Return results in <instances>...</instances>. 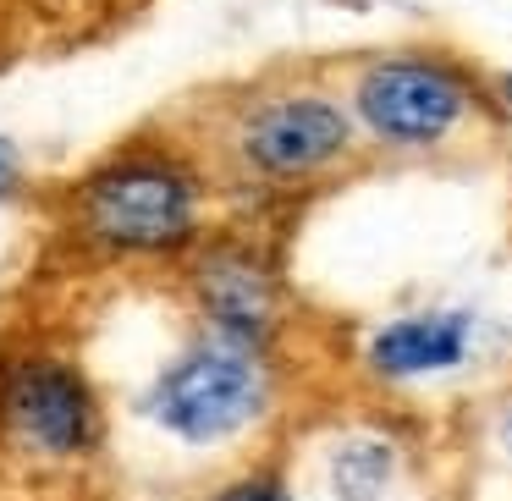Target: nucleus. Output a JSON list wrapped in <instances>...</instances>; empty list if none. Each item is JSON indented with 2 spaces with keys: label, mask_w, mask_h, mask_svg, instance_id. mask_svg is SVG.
Returning <instances> with one entry per match:
<instances>
[{
  "label": "nucleus",
  "mask_w": 512,
  "mask_h": 501,
  "mask_svg": "<svg viewBox=\"0 0 512 501\" xmlns=\"http://www.w3.org/2000/svg\"><path fill=\"white\" fill-rule=\"evenodd\" d=\"M265 397H270V380H265V364H259V347L215 331L160 369L144 408L177 441L210 446L248 430L265 413Z\"/></svg>",
  "instance_id": "obj_1"
},
{
  "label": "nucleus",
  "mask_w": 512,
  "mask_h": 501,
  "mask_svg": "<svg viewBox=\"0 0 512 501\" xmlns=\"http://www.w3.org/2000/svg\"><path fill=\"white\" fill-rule=\"evenodd\" d=\"M199 193L188 171L160 155L111 160L83 182V226L122 254H171L193 237Z\"/></svg>",
  "instance_id": "obj_2"
},
{
  "label": "nucleus",
  "mask_w": 512,
  "mask_h": 501,
  "mask_svg": "<svg viewBox=\"0 0 512 501\" xmlns=\"http://www.w3.org/2000/svg\"><path fill=\"white\" fill-rule=\"evenodd\" d=\"M468 111V89L435 61H380L358 83V116L386 144H435Z\"/></svg>",
  "instance_id": "obj_3"
},
{
  "label": "nucleus",
  "mask_w": 512,
  "mask_h": 501,
  "mask_svg": "<svg viewBox=\"0 0 512 501\" xmlns=\"http://www.w3.org/2000/svg\"><path fill=\"white\" fill-rule=\"evenodd\" d=\"M347 149V116L331 100H276L248 116L243 160L270 182H298L325 171Z\"/></svg>",
  "instance_id": "obj_4"
},
{
  "label": "nucleus",
  "mask_w": 512,
  "mask_h": 501,
  "mask_svg": "<svg viewBox=\"0 0 512 501\" xmlns=\"http://www.w3.org/2000/svg\"><path fill=\"white\" fill-rule=\"evenodd\" d=\"M6 413H12L17 435L50 457H78L83 446H94V430H100L89 380L72 364H56V358L17 369L12 391H6Z\"/></svg>",
  "instance_id": "obj_5"
},
{
  "label": "nucleus",
  "mask_w": 512,
  "mask_h": 501,
  "mask_svg": "<svg viewBox=\"0 0 512 501\" xmlns=\"http://www.w3.org/2000/svg\"><path fill=\"white\" fill-rule=\"evenodd\" d=\"M193 287L221 336L259 347L276 325V281L248 248H210L193 270Z\"/></svg>",
  "instance_id": "obj_6"
},
{
  "label": "nucleus",
  "mask_w": 512,
  "mask_h": 501,
  "mask_svg": "<svg viewBox=\"0 0 512 501\" xmlns=\"http://www.w3.org/2000/svg\"><path fill=\"white\" fill-rule=\"evenodd\" d=\"M468 336L474 320L457 309H435V314H408V320H391L386 331L369 342V369L386 380H419V375H441L457 369L468 353Z\"/></svg>",
  "instance_id": "obj_7"
},
{
  "label": "nucleus",
  "mask_w": 512,
  "mask_h": 501,
  "mask_svg": "<svg viewBox=\"0 0 512 501\" xmlns=\"http://www.w3.org/2000/svg\"><path fill=\"white\" fill-rule=\"evenodd\" d=\"M391 479V446L386 441H353L336 452L331 485L342 490V501H375Z\"/></svg>",
  "instance_id": "obj_8"
},
{
  "label": "nucleus",
  "mask_w": 512,
  "mask_h": 501,
  "mask_svg": "<svg viewBox=\"0 0 512 501\" xmlns=\"http://www.w3.org/2000/svg\"><path fill=\"white\" fill-rule=\"evenodd\" d=\"M210 501H292V490L281 485L276 474H248V479H232V485H221Z\"/></svg>",
  "instance_id": "obj_9"
},
{
  "label": "nucleus",
  "mask_w": 512,
  "mask_h": 501,
  "mask_svg": "<svg viewBox=\"0 0 512 501\" xmlns=\"http://www.w3.org/2000/svg\"><path fill=\"white\" fill-rule=\"evenodd\" d=\"M12 182H17V149L6 144V138H0V193L12 188Z\"/></svg>",
  "instance_id": "obj_10"
},
{
  "label": "nucleus",
  "mask_w": 512,
  "mask_h": 501,
  "mask_svg": "<svg viewBox=\"0 0 512 501\" xmlns=\"http://www.w3.org/2000/svg\"><path fill=\"white\" fill-rule=\"evenodd\" d=\"M501 94H507V100H512V78H507V83H501Z\"/></svg>",
  "instance_id": "obj_11"
},
{
  "label": "nucleus",
  "mask_w": 512,
  "mask_h": 501,
  "mask_svg": "<svg viewBox=\"0 0 512 501\" xmlns=\"http://www.w3.org/2000/svg\"><path fill=\"white\" fill-rule=\"evenodd\" d=\"M507 435H512V419H507Z\"/></svg>",
  "instance_id": "obj_12"
}]
</instances>
